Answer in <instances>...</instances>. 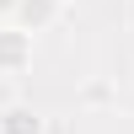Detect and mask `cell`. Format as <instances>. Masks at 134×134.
I'll return each instance as SVG.
<instances>
[{
    "label": "cell",
    "instance_id": "cell-1",
    "mask_svg": "<svg viewBox=\"0 0 134 134\" xmlns=\"http://www.w3.org/2000/svg\"><path fill=\"white\" fill-rule=\"evenodd\" d=\"M21 70H32V32L5 21L0 27V75H21Z\"/></svg>",
    "mask_w": 134,
    "mask_h": 134
},
{
    "label": "cell",
    "instance_id": "cell-2",
    "mask_svg": "<svg viewBox=\"0 0 134 134\" xmlns=\"http://www.w3.org/2000/svg\"><path fill=\"white\" fill-rule=\"evenodd\" d=\"M59 16H64V0H16V11H11V21L27 32H48Z\"/></svg>",
    "mask_w": 134,
    "mask_h": 134
},
{
    "label": "cell",
    "instance_id": "cell-3",
    "mask_svg": "<svg viewBox=\"0 0 134 134\" xmlns=\"http://www.w3.org/2000/svg\"><path fill=\"white\" fill-rule=\"evenodd\" d=\"M0 134H43V113L27 107V102H11L0 113Z\"/></svg>",
    "mask_w": 134,
    "mask_h": 134
},
{
    "label": "cell",
    "instance_id": "cell-4",
    "mask_svg": "<svg viewBox=\"0 0 134 134\" xmlns=\"http://www.w3.org/2000/svg\"><path fill=\"white\" fill-rule=\"evenodd\" d=\"M11 11H16V0H0V16H5V21H11Z\"/></svg>",
    "mask_w": 134,
    "mask_h": 134
}]
</instances>
